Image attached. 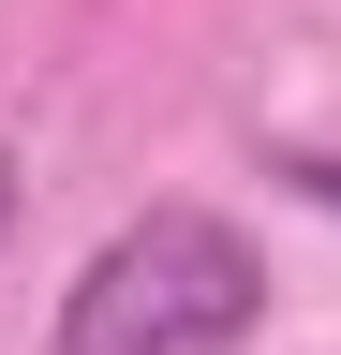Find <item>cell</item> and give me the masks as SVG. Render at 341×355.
<instances>
[{
    "label": "cell",
    "instance_id": "1",
    "mask_svg": "<svg viewBox=\"0 0 341 355\" xmlns=\"http://www.w3.org/2000/svg\"><path fill=\"white\" fill-rule=\"evenodd\" d=\"M252 326H267V252L223 207H134L60 296V355H238Z\"/></svg>",
    "mask_w": 341,
    "mask_h": 355
},
{
    "label": "cell",
    "instance_id": "2",
    "mask_svg": "<svg viewBox=\"0 0 341 355\" xmlns=\"http://www.w3.org/2000/svg\"><path fill=\"white\" fill-rule=\"evenodd\" d=\"M267 178H282V193H312V207H341V148H267Z\"/></svg>",
    "mask_w": 341,
    "mask_h": 355
},
{
    "label": "cell",
    "instance_id": "3",
    "mask_svg": "<svg viewBox=\"0 0 341 355\" xmlns=\"http://www.w3.org/2000/svg\"><path fill=\"white\" fill-rule=\"evenodd\" d=\"M0 237H15V148H0Z\"/></svg>",
    "mask_w": 341,
    "mask_h": 355
}]
</instances>
